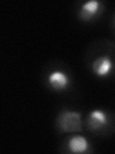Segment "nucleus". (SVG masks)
<instances>
[{
	"label": "nucleus",
	"mask_w": 115,
	"mask_h": 154,
	"mask_svg": "<svg viewBox=\"0 0 115 154\" xmlns=\"http://www.w3.org/2000/svg\"><path fill=\"white\" fill-rule=\"evenodd\" d=\"M91 72L100 78H107L113 74L115 70V48L114 45L105 48L100 47L92 54L91 59L87 62Z\"/></svg>",
	"instance_id": "nucleus-1"
},
{
	"label": "nucleus",
	"mask_w": 115,
	"mask_h": 154,
	"mask_svg": "<svg viewBox=\"0 0 115 154\" xmlns=\"http://www.w3.org/2000/svg\"><path fill=\"white\" fill-rule=\"evenodd\" d=\"M113 117L108 112L101 109L92 110L85 119V126L90 132L97 135L108 134L113 131Z\"/></svg>",
	"instance_id": "nucleus-2"
},
{
	"label": "nucleus",
	"mask_w": 115,
	"mask_h": 154,
	"mask_svg": "<svg viewBox=\"0 0 115 154\" xmlns=\"http://www.w3.org/2000/svg\"><path fill=\"white\" fill-rule=\"evenodd\" d=\"M44 80L47 88L58 93L68 91L72 86V77L69 70L57 66L46 69Z\"/></svg>",
	"instance_id": "nucleus-3"
},
{
	"label": "nucleus",
	"mask_w": 115,
	"mask_h": 154,
	"mask_svg": "<svg viewBox=\"0 0 115 154\" xmlns=\"http://www.w3.org/2000/svg\"><path fill=\"white\" fill-rule=\"evenodd\" d=\"M57 127L61 133H81L83 131V116L75 110H61L56 120Z\"/></svg>",
	"instance_id": "nucleus-4"
},
{
	"label": "nucleus",
	"mask_w": 115,
	"mask_h": 154,
	"mask_svg": "<svg viewBox=\"0 0 115 154\" xmlns=\"http://www.w3.org/2000/svg\"><path fill=\"white\" fill-rule=\"evenodd\" d=\"M63 146L66 152L76 154L87 153L92 150L88 140L80 134L71 135L70 137L67 138L63 143Z\"/></svg>",
	"instance_id": "nucleus-5"
},
{
	"label": "nucleus",
	"mask_w": 115,
	"mask_h": 154,
	"mask_svg": "<svg viewBox=\"0 0 115 154\" xmlns=\"http://www.w3.org/2000/svg\"><path fill=\"white\" fill-rule=\"evenodd\" d=\"M104 10L103 3L97 0H90L81 3L78 10V17L84 21H91L99 17Z\"/></svg>",
	"instance_id": "nucleus-6"
},
{
	"label": "nucleus",
	"mask_w": 115,
	"mask_h": 154,
	"mask_svg": "<svg viewBox=\"0 0 115 154\" xmlns=\"http://www.w3.org/2000/svg\"><path fill=\"white\" fill-rule=\"evenodd\" d=\"M113 25H114V28H115V14H114V17H113Z\"/></svg>",
	"instance_id": "nucleus-7"
}]
</instances>
